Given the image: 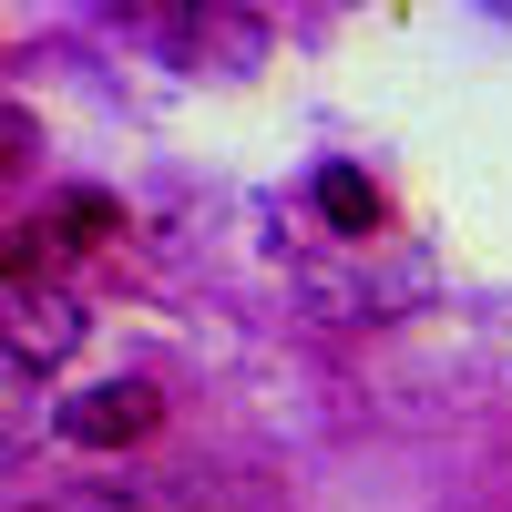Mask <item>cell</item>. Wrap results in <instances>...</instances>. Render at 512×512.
Instances as JSON below:
<instances>
[{
  "instance_id": "obj_1",
  "label": "cell",
  "mask_w": 512,
  "mask_h": 512,
  "mask_svg": "<svg viewBox=\"0 0 512 512\" xmlns=\"http://www.w3.org/2000/svg\"><path fill=\"white\" fill-rule=\"evenodd\" d=\"M154 420H164V400L144 390V379H103V390H72L52 410V431L72 451H134V441H154Z\"/></svg>"
},
{
  "instance_id": "obj_2",
  "label": "cell",
  "mask_w": 512,
  "mask_h": 512,
  "mask_svg": "<svg viewBox=\"0 0 512 512\" xmlns=\"http://www.w3.org/2000/svg\"><path fill=\"white\" fill-rule=\"evenodd\" d=\"M82 349V308H72V297L62 287H11V369L31 379V369H52V359H72Z\"/></svg>"
},
{
  "instance_id": "obj_3",
  "label": "cell",
  "mask_w": 512,
  "mask_h": 512,
  "mask_svg": "<svg viewBox=\"0 0 512 512\" xmlns=\"http://www.w3.org/2000/svg\"><path fill=\"white\" fill-rule=\"evenodd\" d=\"M318 216H328L338 236H369V226H379V185L349 175V164H328V175H318Z\"/></svg>"
},
{
  "instance_id": "obj_4",
  "label": "cell",
  "mask_w": 512,
  "mask_h": 512,
  "mask_svg": "<svg viewBox=\"0 0 512 512\" xmlns=\"http://www.w3.org/2000/svg\"><path fill=\"white\" fill-rule=\"evenodd\" d=\"M41 236H52V246H103V236H123V205L113 195H62Z\"/></svg>"
}]
</instances>
